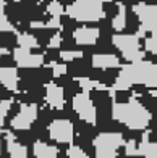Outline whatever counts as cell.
<instances>
[{"mask_svg": "<svg viewBox=\"0 0 157 158\" xmlns=\"http://www.w3.org/2000/svg\"><path fill=\"white\" fill-rule=\"evenodd\" d=\"M134 84H144L149 89H157V64L147 60L123 64L112 90H128Z\"/></svg>", "mask_w": 157, "mask_h": 158, "instance_id": "cell-1", "label": "cell"}, {"mask_svg": "<svg viewBox=\"0 0 157 158\" xmlns=\"http://www.w3.org/2000/svg\"><path fill=\"white\" fill-rule=\"evenodd\" d=\"M152 116L154 114L146 108V105L141 102L138 95H134L130 102L125 103L113 102V118L128 129L146 131L151 124Z\"/></svg>", "mask_w": 157, "mask_h": 158, "instance_id": "cell-2", "label": "cell"}, {"mask_svg": "<svg viewBox=\"0 0 157 158\" xmlns=\"http://www.w3.org/2000/svg\"><path fill=\"white\" fill-rule=\"evenodd\" d=\"M67 13L81 23H97L105 16L104 0H76L73 5L67 6Z\"/></svg>", "mask_w": 157, "mask_h": 158, "instance_id": "cell-3", "label": "cell"}, {"mask_svg": "<svg viewBox=\"0 0 157 158\" xmlns=\"http://www.w3.org/2000/svg\"><path fill=\"white\" fill-rule=\"evenodd\" d=\"M113 44L120 50L122 58L126 63L144 60L146 50L141 44L138 34H126V32H115L113 34Z\"/></svg>", "mask_w": 157, "mask_h": 158, "instance_id": "cell-4", "label": "cell"}, {"mask_svg": "<svg viewBox=\"0 0 157 158\" xmlns=\"http://www.w3.org/2000/svg\"><path fill=\"white\" fill-rule=\"evenodd\" d=\"M123 132H99L94 137L96 156L97 158H117L120 148L125 147Z\"/></svg>", "mask_w": 157, "mask_h": 158, "instance_id": "cell-5", "label": "cell"}, {"mask_svg": "<svg viewBox=\"0 0 157 158\" xmlns=\"http://www.w3.org/2000/svg\"><path fill=\"white\" fill-rule=\"evenodd\" d=\"M49 132H50V142H54L60 150H68L76 137L75 123L67 118H55L49 124Z\"/></svg>", "mask_w": 157, "mask_h": 158, "instance_id": "cell-6", "label": "cell"}, {"mask_svg": "<svg viewBox=\"0 0 157 158\" xmlns=\"http://www.w3.org/2000/svg\"><path fill=\"white\" fill-rule=\"evenodd\" d=\"M75 111L78 113L80 119L86 121L91 124H97V106L92 102V98L89 95V92H80L76 94L71 100Z\"/></svg>", "mask_w": 157, "mask_h": 158, "instance_id": "cell-7", "label": "cell"}, {"mask_svg": "<svg viewBox=\"0 0 157 158\" xmlns=\"http://www.w3.org/2000/svg\"><path fill=\"white\" fill-rule=\"evenodd\" d=\"M39 106L37 103H21V108L16 116H13L10 121L11 131H24L31 129L33 124L39 118Z\"/></svg>", "mask_w": 157, "mask_h": 158, "instance_id": "cell-8", "label": "cell"}, {"mask_svg": "<svg viewBox=\"0 0 157 158\" xmlns=\"http://www.w3.org/2000/svg\"><path fill=\"white\" fill-rule=\"evenodd\" d=\"M134 11L139 15L141 27L149 32H157V5H149L141 2L133 6Z\"/></svg>", "mask_w": 157, "mask_h": 158, "instance_id": "cell-9", "label": "cell"}, {"mask_svg": "<svg viewBox=\"0 0 157 158\" xmlns=\"http://www.w3.org/2000/svg\"><path fill=\"white\" fill-rule=\"evenodd\" d=\"M13 55H15L18 68H39L42 64H46V56L44 55L34 53L31 50L23 48V47L15 48Z\"/></svg>", "mask_w": 157, "mask_h": 158, "instance_id": "cell-10", "label": "cell"}, {"mask_svg": "<svg viewBox=\"0 0 157 158\" xmlns=\"http://www.w3.org/2000/svg\"><path fill=\"white\" fill-rule=\"evenodd\" d=\"M46 103L52 110H62L65 106L67 98H65V90H63L62 85H59L54 81L46 84Z\"/></svg>", "mask_w": 157, "mask_h": 158, "instance_id": "cell-11", "label": "cell"}, {"mask_svg": "<svg viewBox=\"0 0 157 158\" xmlns=\"http://www.w3.org/2000/svg\"><path fill=\"white\" fill-rule=\"evenodd\" d=\"M73 34H75V39L78 42V45H81V47L96 45L99 42V39H101V29H99V27L88 26V24L80 26Z\"/></svg>", "mask_w": 157, "mask_h": 158, "instance_id": "cell-12", "label": "cell"}, {"mask_svg": "<svg viewBox=\"0 0 157 158\" xmlns=\"http://www.w3.org/2000/svg\"><path fill=\"white\" fill-rule=\"evenodd\" d=\"M92 69V55H84L68 63V74L73 77H88Z\"/></svg>", "mask_w": 157, "mask_h": 158, "instance_id": "cell-13", "label": "cell"}, {"mask_svg": "<svg viewBox=\"0 0 157 158\" xmlns=\"http://www.w3.org/2000/svg\"><path fill=\"white\" fill-rule=\"evenodd\" d=\"M126 61L120 55L115 53H96L92 55V66L101 68V69H109V68H122Z\"/></svg>", "mask_w": 157, "mask_h": 158, "instance_id": "cell-14", "label": "cell"}, {"mask_svg": "<svg viewBox=\"0 0 157 158\" xmlns=\"http://www.w3.org/2000/svg\"><path fill=\"white\" fill-rule=\"evenodd\" d=\"M0 84L5 85L8 90L18 94L20 89V74L18 66H0Z\"/></svg>", "mask_w": 157, "mask_h": 158, "instance_id": "cell-15", "label": "cell"}, {"mask_svg": "<svg viewBox=\"0 0 157 158\" xmlns=\"http://www.w3.org/2000/svg\"><path fill=\"white\" fill-rule=\"evenodd\" d=\"M18 48L16 31H0V52H15Z\"/></svg>", "mask_w": 157, "mask_h": 158, "instance_id": "cell-16", "label": "cell"}, {"mask_svg": "<svg viewBox=\"0 0 157 158\" xmlns=\"http://www.w3.org/2000/svg\"><path fill=\"white\" fill-rule=\"evenodd\" d=\"M139 29H141L139 15L134 11L133 6L126 5V27H125V32L126 34H138Z\"/></svg>", "mask_w": 157, "mask_h": 158, "instance_id": "cell-17", "label": "cell"}, {"mask_svg": "<svg viewBox=\"0 0 157 158\" xmlns=\"http://www.w3.org/2000/svg\"><path fill=\"white\" fill-rule=\"evenodd\" d=\"M39 45H41L39 40L36 39V35L33 32H18V47L33 50Z\"/></svg>", "mask_w": 157, "mask_h": 158, "instance_id": "cell-18", "label": "cell"}, {"mask_svg": "<svg viewBox=\"0 0 157 158\" xmlns=\"http://www.w3.org/2000/svg\"><path fill=\"white\" fill-rule=\"evenodd\" d=\"M120 76V68H109V69H104V73L101 76V79H99V82L107 85L109 89H112L113 85H115L117 79Z\"/></svg>", "mask_w": 157, "mask_h": 158, "instance_id": "cell-19", "label": "cell"}, {"mask_svg": "<svg viewBox=\"0 0 157 158\" xmlns=\"http://www.w3.org/2000/svg\"><path fill=\"white\" fill-rule=\"evenodd\" d=\"M126 27V5H120V11L118 15L113 18V29L115 32H125Z\"/></svg>", "mask_w": 157, "mask_h": 158, "instance_id": "cell-20", "label": "cell"}, {"mask_svg": "<svg viewBox=\"0 0 157 158\" xmlns=\"http://www.w3.org/2000/svg\"><path fill=\"white\" fill-rule=\"evenodd\" d=\"M120 5L122 3L115 2V0H104V13H105V16L113 19L118 15V11H120Z\"/></svg>", "mask_w": 157, "mask_h": 158, "instance_id": "cell-21", "label": "cell"}, {"mask_svg": "<svg viewBox=\"0 0 157 158\" xmlns=\"http://www.w3.org/2000/svg\"><path fill=\"white\" fill-rule=\"evenodd\" d=\"M46 64H54V63H60L63 61L62 60V48H52V47H49L46 50Z\"/></svg>", "mask_w": 157, "mask_h": 158, "instance_id": "cell-22", "label": "cell"}, {"mask_svg": "<svg viewBox=\"0 0 157 158\" xmlns=\"http://www.w3.org/2000/svg\"><path fill=\"white\" fill-rule=\"evenodd\" d=\"M112 94H113V102L115 103L130 102V100L134 97V92L131 89H128V90H112Z\"/></svg>", "mask_w": 157, "mask_h": 158, "instance_id": "cell-23", "label": "cell"}, {"mask_svg": "<svg viewBox=\"0 0 157 158\" xmlns=\"http://www.w3.org/2000/svg\"><path fill=\"white\" fill-rule=\"evenodd\" d=\"M67 153H68L70 158H92L88 152H84L80 145H76V143H71L67 150Z\"/></svg>", "mask_w": 157, "mask_h": 158, "instance_id": "cell-24", "label": "cell"}, {"mask_svg": "<svg viewBox=\"0 0 157 158\" xmlns=\"http://www.w3.org/2000/svg\"><path fill=\"white\" fill-rule=\"evenodd\" d=\"M47 11L50 16H62L67 13V6H63L59 0H54V2L47 6Z\"/></svg>", "mask_w": 157, "mask_h": 158, "instance_id": "cell-25", "label": "cell"}, {"mask_svg": "<svg viewBox=\"0 0 157 158\" xmlns=\"http://www.w3.org/2000/svg\"><path fill=\"white\" fill-rule=\"evenodd\" d=\"M0 66H16L13 52H0Z\"/></svg>", "mask_w": 157, "mask_h": 158, "instance_id": "cell-26", "label": "cell"}, {"mask_svg": "<svg viewBox=\"0 0 157 158\" xmlns=\"http://www.w3.org/2000/svg\"><path fill=\"white\" fill-rule=\"evenodd\" d=\"M144 48H146V52H151V53L157 55V32H152V34L146 39Z\"/></svg>", "mask_w": 157, "mask_h": 158, "instance_id": "cell-27", "label": "cell"}, {"mask_svg": "<svg viewBox=\"0 0 157 158\" xmlns=\"http://www.w3.org/2000/svg\"><path fill=\"white\" fill-rule=\"evenodd\" d=\"M0 31H16V26L7 18L5 13H0Z\"/></svg>", "mask_w": 157, "mask_h": 158, "instance_id": "cell-28", "label": "cell"}, {"mask_svg": "<svg viewBox=\"0 0 157 158\" xmlns=\"http://www.w3.org/2000/svg\"><path fill=\"white\" fill-rule=\"evenodd\" d=\"M52 68H54V74H55V77L63 76V74H68V63H65V61L54 63V64H52ZM55 77H54V79H55Z\"/></svg>", "mask_w": 157, "mask_h": 158, "instance_id": "cell-29", "label": "cell"}, {"mask_svg": "<svg viewBox=\"0 0 157 158\" xmlns=\"http://www.w3.org/2000/svg\"><path fill=\"white\" fill-rule=\"evenodd\" d=\"M62 39H63V37H62V29H60V31L50 39V42H49V47H52V48H60V47H62Z\"/></svg>", "mask_w": 157, "mask_h": 158, "instance_id": "cell-30", "label": "cell"}, {"mask_svg": "<svg viewBox=\"0 0 157 158\" xmlns=\"http://www.w3.org/2000/svg\"><path fill=\"white\" fill-rule=\"evenodd\" d=\"M59 2H60L63 6H70V5H73L76 0H59Z\"/></svg>", "mask_w": 157, "mask_h": 158, "instance_id": "cell-31", "label": "cell"}, {"mask_svg": "<svg viewBox=\"0 0 157 158\" xmlns=\"http://www.w3.org/2000/svg\"><path fill=\"white\" fill-rule=\"evenodd\" d=\"M115 2H118V3H122V2H123V0H115Z\"/></svg>", "mask_w": 157, "mask_h": 158, "instance_id": "cell-32", "label": "cell"}, {"mask_svg": "<svg viewBox=\"0 0 157 158\" xmlns=\"http://www.w3.org/2000/svg\"><path fill=\"white\" fill-rule=\"evenodd\" d=\"M15 2H20V0H15Z\"/></svg>", "mask_w": 157, "mask_h": 158, "instance_id": "cell-33", "label": "cell"}]
</instances>
